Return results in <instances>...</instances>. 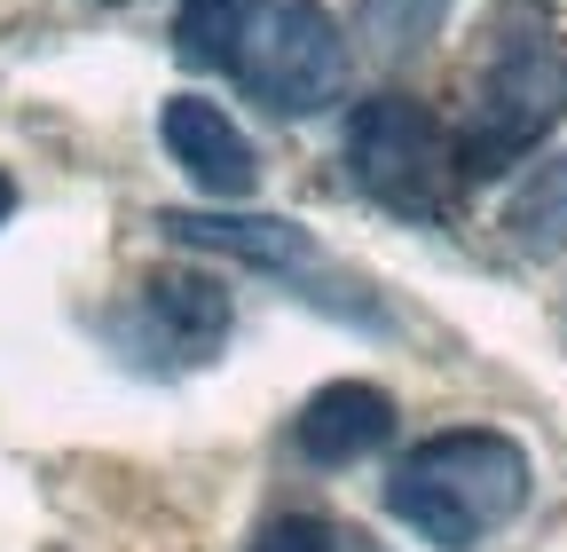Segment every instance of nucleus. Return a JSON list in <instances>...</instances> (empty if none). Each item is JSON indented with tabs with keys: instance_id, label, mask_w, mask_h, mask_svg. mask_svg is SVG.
<instances>
[{
	"instance_id": "f257e3e1",
	"label": "nucleus",
	"mask_w": 567,
	"mask_h": 552,
	"mask_svg": "<svg viewBox=\"0 0 567 552\" xmlns=\"http://www.w3.org/2000/svg\"><path fill=\"white\" fill-rule=\"evenodd\" d=\"M528 450L496 427H442L386 473V513L434 552H473L528 505Z\"/></svg>"
},
{
	"instance_id": "f03ea898",
	"label": "nucleus",
	"mask_w": 567,
	"mask_h": 552,
	"mask_svg": "<svg viewBox=\"0 0 567 552\" xmlns=\"http://www.w3.org/2000/svg\"><path fill=\"white\" fill-rule=\"evenodd\" d=\"M559 119H567V40L544 17L513 9L488 63H481V80H473V95H465V119H457L465 182L513 174Z\"/></svg>"
},
{
	"instance_id": "7ed1b4c3",
	"label": "nucleus",
	"mask_w": 567,
	"mask_h": 552,
	"mask_svg": "<svg viewBox=\"0 0 567 552\" xmlns=\"http://www.w3.org/2000/svg\"><path fill=\"white\" fill-rule=\"evenodd\" d=\"M221 63L260 111L316 119L347 88V32L323 0H237L221 32Z\"/></svg>"
},
{
	"instance_id": "20e7f679",
	"label": "nucleus",
	"mask_w": 567,
	"mask_h": 552,
	"mask_svg": "<svg viewBox=\"0 0 567 552\" xmlns=\"http://www.w3.org/2000/svg\"><path fill=\"white\" fill-rule=\"evenodd\" d=\"M347 166H354V190L402 222H442L465 190L457 126H442L410 95H371L347 111Z\"/></svg>"
},
{
	"instance_id": "39448f33",
	"label": "nucleus",
	"mask_w": 567,
	"mask_h": 552,
	"mask_svg": "<svg viewBox=\"0 0 567 552\" xmlns=\"http://www.w3.org/2000/svg\"><path fill=\"white\" fill-rule=\"evenodd\" d=\"M158 143H166V159H174L205 197L245 205V197H252V182H260V151H252V134H245L221 103H205V95H166V111H158Z\"/></svg>"
},
{
	"instance_id": "423d86ee",
	"label": "nucleus",
	"mask_w": 567,
	"mask_h": 552,
	"mask_svg": "<svg viewBox=\"0 0 567 552\" xmlns=\"http://www.w3.org/2000/svg\"><path fill=\"white\" fill-rule=\"evenodd\" d=\"M394 427H402V410H394L386 387H371V379H331V387H316V395L300 402L292 450H300L308 466H363V458H379V450L394 442Z\"/></svg>"
},
{
	"instance_id": "0eeeda50",
	"label": "nucleus",
	"mask_w": 567,
	"mask_h": 552,
	"mask_svg": "<svg viewBox=\"0 0 567 552\" xmlns=\"http://www.w3.org/2000/svg\"><path fill=\"white\" fill-rule=\"evenodd\" d=\"M174 245H197V253H229L245 268H276V276H308L323 268L316 237L292 229V222H276V214H166L158 222Z\"/></svg>"
},
{
	"instance_id": "6e6552de",
	"label": "nucleus",
	"mask_w": 567,
	"mask_h": 552,
	"mask_svg": "<svg viewBox=\"0 0 567 552\" xmlns=\"http://www.w3.org/2000/svg\"><path fill=\"white\" fill-rule=\"evenodd\" d=\"M142 316H151V331L174 356H213L229 339V293L213 285V276H197V268L151 276V285H142Z\"/></svg>"
},
{
	"instance_id": "1a4fd4ad",
	"label": "nucleus",
	"mask_w": 567,
	"mask_h": 552,
	"mask_svg": "<svg viewBox=\"0 0 567 552\" xmlns=\"http://www.w3.org/2000/svg\"><path fill=\"white\" fill-rule=\"evenodd\" d=\"M505 237L520 253H567V151L520 174V190L505 197Z\"/></svg>"
},
{
	"instance_id": "9d476101",
	"label": "nucleus",
	"mask_w": 567,
	"mask_h": 552,
	"mask_svg": "<svg viewBox=\"0 0 567 552\" xmlns=\"http://www.w3.org/2000/svg\"><path fill=\"white\" fill-rule=\"evenodd\" d=\"M450 0H354V32H363L371 55H410L425 32L442 24Z\"/></svg>"
},
{
	"instance_id": "9b49d317",
	"label": "nucleus",
	"mask_w": 567,
	"mask_h": 552,
	"mask_svg": "<svg viewBox=\"0 0 567 552\" xmlns=\"http://www.w3.org/2000/svg\"><path fill=\"white\" fill-rule=\"evenodd\" d=\"M245 552H363V536L339 529V521H323V513H276Z\"/></svg>"
},
{
	"instance_id": "f8f14e48",
	"label": "nucleus",
	"mask_w": 567,
	"mask_h": 552,
	"mask_svg": "<svg viewBox=\"0 0 567 552\" xmlns=\"http://www.w3.org/2000/svg\"><path fill=\"white\" fill-rule=\"evenodd\" d=\"M229 17H237V0H182V48L189 55H221Z\"/></svg>"
},
{
	"instance_id": "ddd939ff",
	"label": "nucleus",
	"mask_w": 567,
	"mask_h": 552,
	"mask_svg": "<svg viewBox=\"0 0 567 552\" xmlns=\"http://www.w3.org/2000/svg\"><path fill=\"white\" fill-rule=\"evenodd\" d=\"M9 214H17V182H9V174H0V222H9Z\"/></svg>"
}]
</instances>
